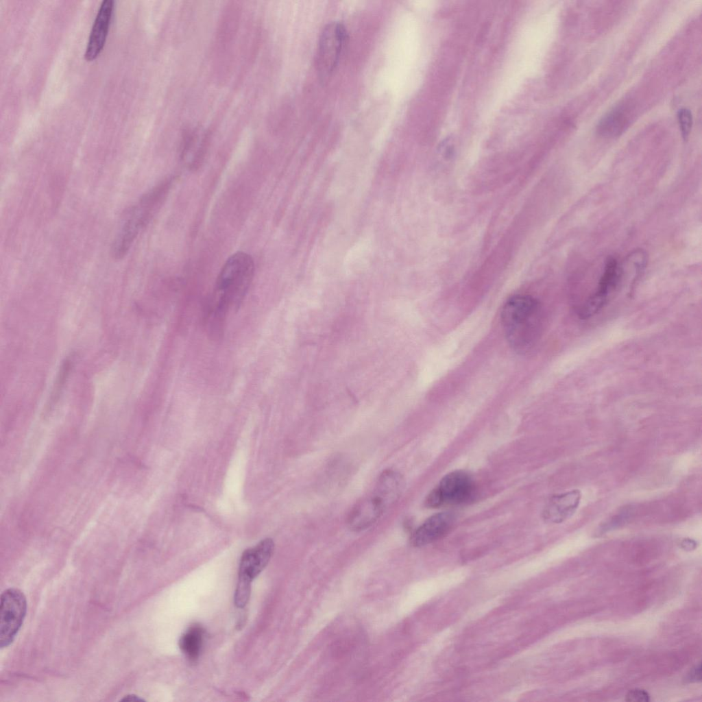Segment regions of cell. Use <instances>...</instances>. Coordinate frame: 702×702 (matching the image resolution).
Wrapping results in <instances>:
<instances>
[{
	"label": "cell",
	"mask_w": 702,
	"mask_h": 702,
	"mask_svg": "<svg viewBox=\"0 0 702 702\" xmlns=\"http://www.w3.org/2000/svg\"><path fill=\"white\" fill-rule=\"evenodd\" d=\"M254 273V261L250 254L237 252L227 259L216 281L208 317L210 331L221 332L227 312L240 306Z\"/></svg>",
	"instance_id": "cell-1"
},
{
	"label": "cell",
	"mask_w": 702,
	"mask_h": 702,
	"mask_svg": "<svg viewBox=\"0 0 702 702\" xmlns=\"http://www.w3.org/2000/svg\"><path fill=\"white\" fill-rule=\"evenodd\" d=\"M501 323L506 339L519 354L531 351L539 340L542 326L540 302L529 295H515L504 304Z\"/></svg>",
	"instance_id": "cell-2"
},
{
	"label": "cell",
	"mask_w": 702,
	"mask_h": 702,
	"mask_svg": "<svg viewBox=\"0 0 702 702\" xmlns=\"http://www.w3.org/2000/svg\"><path fill=\"white\" fill-rule=\"evenodd\" d=\"M167 188L160 184L144 195L126 213L112 246V255L121 259L129 251L141 229L146 225L154 210L158 206Z\"/></svg>",
	"instance_id": "cell-3"
},
{
	"label": "cell",
	"mask_w": 702,
	"mask_h": 702,
	"mask_svg": "<svg viewBox=\"0 0 702 702\" xmlns=\"http://www.w3.org/2000/svg\"><path fill=\"white\" fill-rule=\"evenodd\" d=\"M348 39L345 26L331 22L323 29L317 53V69L322 81L326 80L336 69Z\"/></svg>",
	"instance_id": "cell-4"
},
{
	"label": "cell",
	"mask_w": 702,
	"mask_h": 702,
	"mask_svg": "<svg viewBox=\"0 0 702 702\" xmlns=\"http://www.w3.org/2000/svg\"><path fill=\"white\" fill-rule=\"evenodd\" d=\"M27 612L26 598L20 590L10 588L1 595L0 646H10L21 629Z\"/></svg>",
	"instance_id": "cell-5"
},
{
	"label": "cell",
	"mask_w": 702,
	"mask_h": 702,
	"mask_svg": "<svg viewBox=\"0 0 702 702\" xmlns=\"http://www.w3.org/2000/svg\"><path fill=\"white\" fill-rule=\"evenodd\" d=\"M472 482L469 476L461 471L446 474L439 485L427 496L425 505L435 508L443 504H459L466 501L472 495Z\"/></svg>",
	"instance_id": "cell-6"
},
{
	"label": "cell",
	"mask_w": 702,
	"mask_h": 702,
	"mask_svg": "<svg viewBox=\"0 0 702 702\" xmlns=\"http://www.w3.org/2000/svg\"><path fill=\"white\" fill-rule=\"evenodd\" d=\"M394 503L385 491L375 485L372 494L357 503L351 511L348 519L350 529L360 531L369 528Z\"/></svg>",
	"instance_id": "cell-7"
},
{
	"label": "cell",
	"mask_w": 702,
	"mask_h": 702,
	"mask_svg": "<svg viewBox=\"0 0 702 702\" xmlns=\"http://www.w3.org/2000/svg\"><path fill=\"white\" fill-rule=\"evenodd\" d=\"M621 278V269L617 261L613 258H609L600 279L598 289L581 307L579 311L580 317L587 319L597 313L606 304L609 295L616 288Z\"/></svg>",
	"instance_id": "cell-8"
},
{
	"label": "cell",
	"mask_w": 702,
	"mask_h": 702,
	"mask_svg": "<svg viewBox=\"0 0 702 702\" xmlns=\"http://www.w3.org/2000/svg\"><path fill=\"white\" fill-rule=\"evenodd\" d=\"M274 550V543L265 538L256 546L245 550L241 556L239 576L252 581L267 565Z\"/></svg>",
	"instance_id": "cell-9"
},
{
	"label": "cell",
	"mask_w": 702,
	"mask_h": 702,
	"mask_svg": "<svg viewBox=\"0 0 702 702\" xmlns=\"http://www.w3.org/2000/svg\"><path fill=\"white\" fill-rule=\"evenodd\" d=\"M113 0L102 1L92 27L84 57L94 60L100 53L106 42L112 13Z\"/></svg>",
	"instance_id": "cell-10"
},
{
	"label": "cell",
	"mask_w": 702,
	"mask_h": 702,
	"mask_svg": "<svg viewBox=\"0 0 702 702\" xmlns=\"http://www.w3.org/2000/svg\"><path fill=\"white\" fill-rule=\"evenodd\" d=\"M453 520V516L447 512L431 516L413 533L411 544L414 546H422L441 538L450 529Z\"/></svg>",
	"instance_id": "cell-11"
},
{
	"label": "cell",
	"mask_w": 702,
	"mask_h": 702,
	"mask_svg": "<svg viewBox=\"0 0 702 702\" xmlns=\"http://www.w3.org/2000/svg\"><path fill=\"white\" fill-rule=\"evenodd\" d=\"M580 499L581 492L577 489L553 496L544 508V518L552 523L562 522L574 514Z\"/></svg>",
	"instance_id": "cell-12"
},
{
	"label": "cell",
	"mask_w": 702,
	"mask_h": 702,
	"mask_svg": "<svg viewBox=\"0 0 702 702\" xmlns=\"http://www.w3.org/2000/svg\"><path fill=\"white\" fill-rule=\"evenodd\" d=\"M208 135L199 129H188L183 133L182 141V156L188 163L195 165L203 158Z\"/></svg>",
	"instance_id": "cell-13"
},
{
	"label": "cell",
	"mask_w": 702,
	"mask_h": 702,
	"mask_svg": "<svg viewBox=\"0 0 702 702\" xmlns=\"http://www.w3.org/2000/svg\"><path fill=\"white\" fill-rule=\"evenodd\" d=\"M627 121L625 109L617 107L602 117L596 126V130L601 136L615 137L624 130Z\"/></svg>",
	"instance_id": "cell-14"
},
{
	"label": "cell",
	"mask_w": 702,
	"mask_h": 702,
	"mask_svg": "<svg viewBox=\"0 0 702 702\" xmlns=\"http://www.w3.org/2000/svg\"><path fill=\"white\" fill-rule=\"evenodd\" d=\"M204 630L198 625L191 627L181 637L180 646L191 661H195L201 652Z\"/></svg>",
	"instance_id": "cell-15"
},
{
	"label": "cell",
	"mask_w": 702,
	"mask_h": 702,
	"mask_svg": "<svg viewBox=\"0 0 702 702\" xmlns=\"http://www.w3.org/2000/svg\"><path fill=\"white\" fill-rule=\"evenodd\" d=\"M252 581L243 577H239V581L234 594V604L237 607L243 608L247 603L251 590Z\"/></svg>",
	"instance_id": "cell-16"
},
{
	"label": "cell",
	"mask_w": 702,
	"mask_h": 702,
	"mask_svg": "<svg viewBox=\"0 0 702 702\" xmlns=\"http://www.w3.org/2000/svg\"><path fill=\"white\" fill-rule=\"evenodd\" d=\"M677 118L682 136L686 140L688 138L692 128V113L687 108H681L677 113Z\"/></svg>",
	"instance_id": "cell-17"
},
{
	"label": "cell",
	"mask_w": 702,
	"mask_h": 702,
	"mask_svg": "<svg viewBox=\"0 0 702 702\" xmlns=\"http://www.w3.org/2000/svg\"><path fill=\"white\" fill-rule=\"evenodd\" d=\"M626 701L646 702L650 701V697L649 693L644 690L633 689L627 693Z\"/></svg>",
	"instance_id": "cell-18"
},
{
	"label": "cell",
	"mask_w": 702,
	"mask_h": 702,
	"mask_svg": "<svg viewBox=\"0 0 702 702\" xmlns=\"http://www.w3.org/2000/svg\"><path fill=\"white\" fill-rule=\"evenodd\" d=\"M701 670V664H699L690 670V673L688 675V680L692 682L698 681H700Z\"/></svg>",
	"instance_id": "cell-19"
},
{
	"label": "cell",
	"mask_w": 702,
	"mask_h": 702,
	"mask_svg": "<svg viewBox=\"0 0 702 702\" xmlns=\"http://www.w3.org/2000/svg\"><path fill=\"white\" fill-rule=\"evenodd\" d=\"M120 701H144L145 700L141 698L140 697L136 695V694H128L126 696H124L123 698L121 699Z\"/></svg>",
	"instance_id": "cell-20"
}]
</instances>
